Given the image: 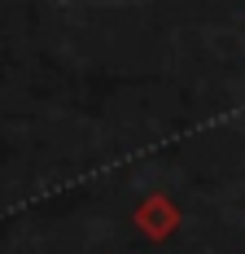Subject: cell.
Returning <instances> with one entry per match:
<instances>
[{"mask_svg":"<svg viewBox=\"0 0 245 254\" xmlns=\"http://www.w3.org/2000/svg\"><path fill=\"white\" fill-rule=\"evenodd\" d=\"M136 228H140V237H149V241H167V237H175L180 232V206H175V197H167V193H149L145 202L136 206Z\"/></svg>","mask_w":245,"mask_h":254,"instance_id":"obj_1","label":"cell"}]
</instances>
